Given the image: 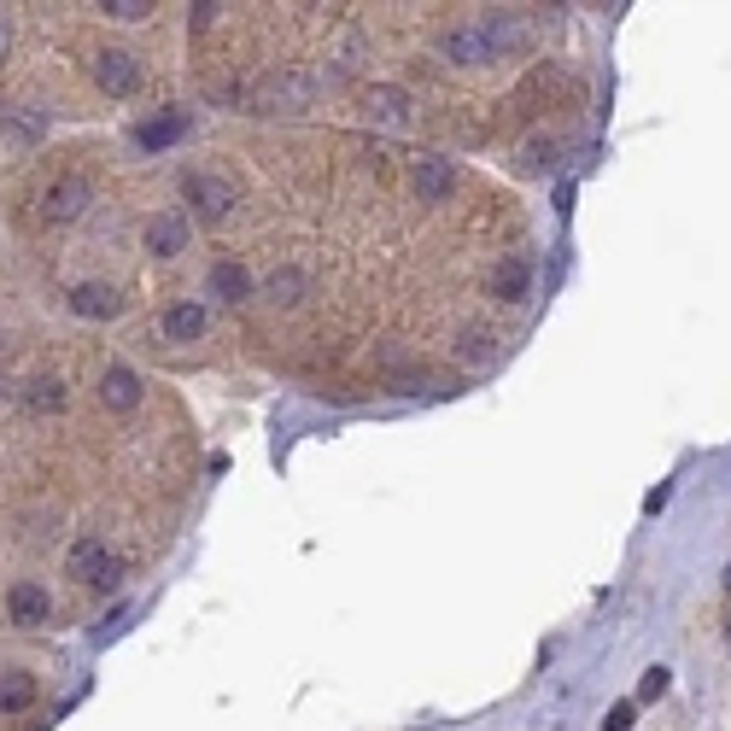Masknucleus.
Listing matches in <instances>:
<instances>
[{"instance_id":"nucleus-1","label":"nucleus","mask_w":731,"mask_h":731,"mask_svg":"<svg viewBox=\"0 0 731 731\" xmlns=\"http://www.w3.org/2000/svg\"><path fill=\"white\" fill-rule=\"evenodd\" d=\"M252 100V112H304L316 100V77H304V71H269L258 77L246 89Z\"/></svg>"},{"instance_id":"nucleus-2","label":"nucleus","mask_w":731,"mask_h":731,"mask_svg":"<svg viewBox=\"0 0 731 731\" xmlns=\"http://www.w3.org/2000/svg\"><path fill=\"white\" fill-rule=\"evenodd\" d=\"M65 568H71V580L94 585V591H117V580H124V568L112 562V550H106V544H94V538H77L71 556H65Z\"/></svg>"},{"instance_id":"nucleus-3","label":"nucleus","mask_w":731,"mask_h":731,"mask_svg":"<svg viewBox=\"0 0 731 731\" xmlns=\"http://www.w3.org/2000/svg\"><path fill=\"white\" fill-rule=\"evenodd\" d=\"M89 206H94V182H89V176H59L54 188L42 194L36 217H42V223H77Z\"/></svg>"},{"instance_id":"nucleus-4","label":"nucleus","mask_w":731,"mask_h":731,"mask_svg":"<svg viewBox=\"0 0 731 731\" xmlns=\"http://www.w3.org/2000/svg\"><path fill=\"white\" fill-rule=\"evenodd\" d=\"M182 194H188L194 217H206V223H223L234 211V188L223 176H206V170H188V176H182Z\"/></svg>"},{"instance_id":"nucleus-5","label":"nucleus","mask_w":731,"mask_h":731,"mask_svg":"<svg viewBox=\"0 0 731 731\" xmlns=\"http://www.w3.org/2000/svg\"><path fill=\"white\" fill-rule=\"evenodd\" d=\"M89 65H94V82L106 94H135L141 89V59L124 54V47H106V54H94Z\"/></svg>"},{"instance_id":"nucleus-6","label":"nucleus","mask_w":731,"mask_h":731,"mask_svg":"<svg viewBox=\"0 0 731 731\" xmlns=\"http://www.w3.org/2000/svg\"><path fill=\"white\" fill-rule=\"evenodd\" d=\"M363 117L369 124H386V129H404L410 124V94L393 89V82H375V89L363 94Z\"/></svg>"},{"instance_id":"nucleus-7","label":"nucleus","mask_w":731,"mask_h":731,"mask_svg":"<svg viewBox=\"0 0 731 731\" xmlns=\"http://www.w3.org/2000/svg\"><path fill=\"white\" fill-rule=\"evenodd\" d=\"M147 246H152V258H176V252L188 246V217H182V211L147 217Z\"/></svg>"},{"instance_id":"nucleus-8","label":"nucleus","mask_w":731,"mask_h":731,"mask_svg":"<svg viewBox=\"0 0 731 731\" xmlns=\"http://www.w3.org/2000/svg\"><path fill=\"white\" fill-rule=\"evenodd\" d=\"M100 404H106V410H135V404H141V375H135V369H106V375H100Z\"/></svg>"},{"instance_id":"nucleus-9","label":"nucleus","mask_w":731,"mask_h":731,"mask_svg":"<svg viewBox=\"0 0 731 731\" xmlns=\"http://www.w3.org/2000/svg\"><path fill=\"white\" fill-rule=\"evenodd\" d=\"M7 608H12V620H19V626H42L47 615H54V597H47L36 580H19L7 591Z\"/></svg>"},{"instance_id":"nucleus-10","label":"nucleus","mask_w":731,"mask_h":731,"mask_svg":"<svg viewBox=\"0 0 731 731\" xmlns=\"http://www.w3.org/2000/svg\"><path fill=\"white\" fill-rule=\"evenodd\" d=\"M71 311H77V316L106 322V316H117V311H124V299H117L106 281H82V287H71Z\"/></svg>"},{"instance_id":"nucleus-11","label":"nucleus","mask_w":731,"mask_h":731,"mask_svg":"<svg viewBox=\"0 0 731 731\" xmlns=\"http://www.w3.org/2000/svg\"><path fill=\"white\" fill-rule=\"evenodd\" d=\"M159 328H164V339H199L206 334V304H170V311L159 316Z\"/></svg>"},{"instance_id":"nucleus-12","label":"nucleus","mask_w":731,"mask_h":731,"mask_svg":"<svg viewBox=\"0 0 731 731\" xmlns=\"http://www.w3.org/2000/svg\"><path fill=\"white\" fill-rule=\"evenodd\" d=\"M211 293L223 299V304H246L252 299V276H246V264H211Z\"/></svg>"},{"instance_id":"nucleus-13","label":"nucleus","mask_w":731,"mask_h":731,"mask_svg":"<svg viewBox=\"0 0 731 731\" xmlns=\"http://www.w3.org/2000/svg\"><path fill=\"white\" fill-rule=\"evenodd\" d=\"M480 36H486L491 54H515V47L526 42V24L515 19V12H491V19L480 24Z\"/></svg>"},{"instance_id":"nucleus-14","label":"nucleus","mask_w":731,"mask_h":731,"mask_svg":"<svg viewBox=\"0 0 731 731\" xmlns=\"http://www.w3.org/2000/svg\"><path fill=\"white\" fill-rule=\"evenodd\" d=\"M439 54H445L451 65H480V59H491V47H486V36H480V30H445Z\"/></svg>"},{"instance_id":"nucleus-15","label":"nucleus","mask_w":731,"mask_h":731,"mask_svg":"<svg viewBox=\"0 0 731 731\" xmlns=\"http://www.w3.org/2000/svg\"><path fill=\"white\" fill-rule=\"evenodd\" d=\"M182 129H188V117H182V112H164V117H152V124L135 129V147H141V152H159V147L176 141Z\"/></svg>"},{"instance_id":"nucleus-16","label":"nucleus","mask_w":731,"mask_h":731,"mask_svg":"<svg viewBox=\"0 0 731 731\" xmlns=\"http://www.w3.org/2000/svg\"><path fill=\"white\" fill-rule=\"evenodd\" d=\"M526 281H533V269H526L521 258H498V269H491V293L498 299H526Z\"/></svg>"},{"instance_id":"nucleus-17","label":"nucleus","mask_w":731,"mask_h":731,"mask_svg":"<svg viewBox=\"0 0 731 731\" xmlns=\"http://www.w3.org/2000/svg\"><path fill=\"white\" fill-rule=\"evenodd\" d=\"M24 404H30L36 416H59V410H65V381H54V375H36V381L24 386Z\"/></svg>"},{"instance_id":"nucleus-18","label":"nucleus","mask_w":731,"mask_h":731,"mask_svg":"<svg viewBox=\"0 0 731 731\" xmlns=\"http://www.w3.org/2000/svg\"><path fill=\"white\" fill-rule=\"evenodd\" d=\"M416 194L421 199H445L451 194V164L445 159H421L416 164Z\"/></svg>"},{"instance_id":"nucleus-19","label":"nucleus","mask_w":731,"mask_h":731,"mask_svg":"<svg viewBox=\"0 0 731 731\" xmlns=\"http://www.w3.org/2000/svg\"><path fill=\"white\" fill-rule=\"evenodd\" d=\"M30 703H36V678H30V673H7V678H0V708H7V713H19Z\"/></svg>"},{"instance_id":"nucleus-20","label":"nucleus","mask_w":731,"mask_h":731,"mask_svg":"<svg viewBox=\"0 0 731 731\" xmlns=\"http://www.w3.org/2000/svg\"><path fill=\"white\" fill-rule=\"evenodd\" d=\"M463 363H474V369H486V363H498V334H486V328H474V334H463Z\"/></svg>"},{"instance_id":"nucleus-21","label":"nucleus","mask_w":731,"mask_h":731,"mask_svg":"<svg viewBox=\"0 0 731 731\" xmlns=\"http://www.w3.org/2000/svg\"><path fill=\"white\" fill-rule=\"evenodd\" d=\"M264 293L276 304H299L304 299V269H276V276L264 281Z\"/></svg>"},{"instance_id":"nucleus-22","label":"nucleus","mask_w":731,"mask_h":731,"mask_svg":"<svg viewBox=\"0 0 731 731\" xmlns=\"http://www.w3.org/2000/svg\"><path fill=\"white\" fill-rule=\"evenodd\" d=\"M100 12H112L117 24H141L152 7H147V0H106V7H100Z\"/></svg>"},{"instance_id":"nucleus-23","label":"nucleus","mask_w":731,"mask_h":731,"mask_svg":"<svg viewBox=\"0 0 731 731\" xmlns=\"http://www.w3.org/2000/svg\"><path fill=\"white\" fill-rule=\"evenodd\" d=\"M668 685H673V673H668V668H650V673L638 678V696H643V703H655V696L668 691Z\"/></svg>"},{"instance_id":"nucleus-24","label":"nucleus","mask_w":731,"mask_h":731,"mask_svg":"<svg viewBox=\"0 0 731 731\" xmlns=\"http://www.w3.org/2000/svg\"><path fill=\"white\" fill-rule=\"evenodd\" d=\"M633 720H638V708L633 703H615V708H608V720H603V731H633Z\"/></svg>"},{"instance_id":"nucleus-25","label":"nucleus","mask_w":731,"mask_h":731,"mask_svg":"<svg viewBox=\"0 0 731 731\" xmlns=\"http://www.w3.org/2000/svg\"><path fill=\"white\" fill-rule=\"evenodd\" d=\"M124 626H129V608H124V603H117V608H112V615H106V626H100V633H94V638H100V643H106V638H117V633H124Z\"/></svg>"},{"instance_id":"nucleus-26","label":"nucleus","mask_w":731,"mask_h":731,"mask_svg":"<svg viewBox=\"0 0 731 731\" xmlns=\"http://www.w3.org/2000/svg\"><path fill=\"white\" fill-rule=\"evenodd\" d=\"M521 170H550V147L533 141V147H526V159H521Z\"/></svg>"},{"instance_id":"nucleus-27","label":"nucleus","mask_w":731,"mask_h":731,"mask_svg":"<svg viewBox=\"0 0 731 731\" xmlns=\"http://www.w3.org/2000/svg\"><path fill=\"white\" fill-rule=\"evenodd\" d=\"M217 12H223V7H211V0H199V7H194V30H206V24L217 19Z\"/></svg>"},{"instance_id":"nucleus-28","label":"nucleus","mask_w":731,"mask_h":731,"mask_svg":"<svg viewBox=\"0 0 731 731\" xmlns=\"http://www.w3.org/2000/svg\"><path fill=\"white\" fill-rule=\"evenodd\" d=\"M668 498H673V486H655V491H650V498H643V509H650V515H655V509H661V503H668Z\"/></svg>"},{"instance_id":"nucleus-29","label":"nucleus","mask_w":731,"mask_h":731,"mask_svg":"<svg viewBox=\"0 0 731 731\" xmlns=\"http://www.w3.org/2000/svg\"><path fill=\"white\" fill-rule=\"evenodd\" d=\"M7 47H12V24L0 19V59H7Z\"/></svg>"},{"instance_id":"nucleus-30","label":"nucleus","mask_w":731,"mask_h":731,"mask_svg":"<svg viewBox=\"0 0 731 731\" xmlns=\"http://www.w3.org/2000/svg\"><path fill=\"white\" fill-rule=\"evenodd\" d=\"M12 410V393H0V416H7Z\"/></svg>"},{"instance_id":"nucleus-31","label":"nucleus","mask_w":731,"mask_h":731,"mask_svg":"<svg viewBox=\"0 0 731 731\" xmlns=\"http://www.w3.org/2000/svg\"><path fill=\"white\" fill-rule=\"evenodd\" d=\"M726 650H731V615H726Z\"/></svg>"},{"instance_id":"nucleus-32","label":"nucleus","mask_w":731,"mask_h":731,"mask_svg":"<svg viewBox=\"0 0 731 731\" xmlns=\"http://www.w3.org/2000/svg\"><path fill=\"white\" fill-rule=\"evenodd\" d=\"M726 591H731V562H726Z\"/></svg>"}]
</instances>
